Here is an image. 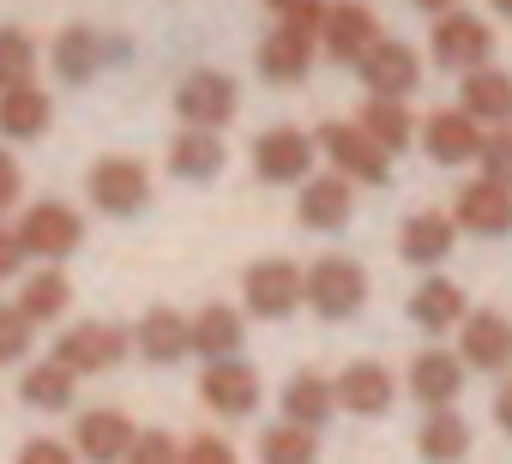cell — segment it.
Returning a JSON list of instances; mask_svg holds the SVG:
<instances>
[{"label": "cell", "mask_w": 512, "mask_h": 464, "mask_svg": "<svg viewBox=\"0 0 512 464\" xmlns=\"http://www.w3.org/2000/svg\"><path fill=\"white\" fill-rule=\"evenodd\" d=\"M302 302H308L320 320H350V314H362V302H368V272H362L356 260H344V254H326V260H314V266L302 272Z\"/></svg>", "instance_id": "6da1fadb"}, {"label": "cell", "mask_w": 512, "mask_h": 464, "mask_svg": "<svg viewBox=\"0 0 512 464\" xmlns=\"http://www.w3.org/2000/svg\"><path fill=\"white\" fill-rule=\"evenodd\" d=\"M13 242H19V254L55 266V260H67V254L85 242V217H79L73 205H61V199H43V205H31V211L19 217Z\"/></svg>", "instance_id": "7a4b0ae2"}, {"label": "cell", "mask_w": 512, "mask_h": 464, "mask_svg": "<svg viewBox=\"0 0 512 464\" xmlns=\"http://www.w3.org/2000/svg\"><path fill=\"white\" fill-rule=\"evenodd\" d=\"M314 151H326L338 175L368 181V187H380V181L392 175V151H380L356 121H326V127H320V139H314Z\"/></svg>", "instance_id": "3957f363"}, {"label": "cell", "mask_w": 512, "mask_h": 464, "mask_svg": "<svg viewBox=\"0 0 512 464\" xmlns=\"http://www.w3.org/2000/svg\"><path fill=\"white\" fill-rule=\"evenodd\" d=\"M440 25H434V37H428V49H434V61L440 67H452V73H470V67H482L488 55H494V25L488 19H476V13H434Z\"/></svg>", "instance_id": "277c9868"}, {"label": "cell", "mask_w": 512, "mask_h": 464, "mask_svg": "<svg viewBox=\"0 0 512 464\" xmlns=\"http://www.w3.org/2000/svg\"><path fill=\"white\" fill-rule=\"evenodd\" d=\"M235 103H241V91H235V79L217 73V67L187 73L181 91H175V115H181L187 127H217V133H223V127L235 121Z\"/></svg>", "instance_id": "5b68a950"}, {"label": "cell", "mask_w": 512, "mask_h": 464, "mask_svg": "<svg viewBox=\"0 0 512 464\" xmlns=\"http://www.w3.org/2000/svg\"><path fill=\"white\" fill-rule=\"evenodd\" d=\"M85 187H91V205H97L103 217H133V211H145V199H151V175H145V163H133V157H97Z\"/></svg>", "instance_id": "8992f818"}, {"label": "cell", "mask_w": 512, "mask_h": 464, "mask_svg": "<svg viewBox=\"0 0 512 464\" xmlns=\"http://www.w3.org/2000/svg\"><path fill=\"white\" fill-rule=\"evenodd\" d=\"M241 296H247V314L284 320V314H296V302H302V272H296L290 260H260V266L241 272Z\"/></svg>", "instance_id": "52a82bcc"}, {"label": "cell", "mask_w": 512, "mask_h": 464, "mask_svg": "<svg viewBox=\"0 0 512 464\" xmlns=\"http://www.w3.org/2000/svg\"><path fill=\"white\" fill-rule=\"evenodd\" d=\"M356 73H362V85H368L374 97H410V91H416V79H422L416 49H410V43H398V37H374V43H368V55L356 61Z\"/></svg>", "instance_id": "ba28073f"}, {"label": "cell", "mask_w": 512, "mask_h": 464, "mask_svg": "<svg viewBox=\"0 0 512 464\" xmlns=\"http://www.w3.org/2000/svg\"><path fill=\"white\" fill-rule=\"evenodd\" d=\"M253 169H260V181H272V187L308 181V169H314V139L296 133V127H272V133L253 139Z\"/></svg>", "instance_id": "9c48e42d"}, {"label": "cell", "mask_w": 512, "mask_h": 464, "mask_svg": "<svg viewBox=\"0 0 512 464\" xmlns=\"http://www.w3.org/2000/svg\"><path fill=\"white\" fill-rule=\"evenodd\" d=\"M127 350H133V338L121 326H73L55 344V362H67L73 374H103V368H121Z\"/></svg>", "instance_id": "30bf717a"}, {"label": "cell", "mask_w": 512, "mask_h": 464, "mask_svg": "<svg viewBox=\"0 0 512 464\" xmlns=\"http://www.w3.org/2000/svg\"><path fill=\"white\" fill-rule=\"evenodd\" d=\"M458 229H470V236H512V187L506 181H470L458 193V211H452Z\"/></svg>", "instance_id": "8fae6325"}, {"label": "cell", "mask_w": 512, "mask_h": 464, "mask_svg": "<svg viewBox=\"0 0 512 464\" xmlns=\"http://www.w3.org/2000/svg\"><path fill=\"white\" fill-rule=\"evenodd\" d=\"M458 362H464V368H482V374L512 368V320H506V314H464Z\"/></svg>", "instance_id": "7c38bea8"}, {"label": "cell", "mask_w": 512, "mask_h": 464, "mask_svg": "<svg viewBox=\"0 0 512 464\" xmlns=\"http://www.w3.org/2000/svg\"><path fill=\"white\" fill-rule=\"evenodd\" d=\"M199 392H205V404L217 416H253V410H260V374H253L247 362H235V356L211 362L205 380H199Z\"/></svg>", "instance_id": "4fadbf2b"}, {"label": "cell", "mask_w": 512, "mask_h": 464, "mask_svg": "<svg viewBox=\"0 0 512 464\" xmlns=\"http://www.w3.org/2000/svg\"><path fill=\"white\" fill-rule=\"evenodd\" d=\"M332 398H338V410H350V416H386L392 398H398V386H392V368H380V362H350V368L332 380Z\"/></svg>", "instance_id": "5bb4252c"}, {"label": "cell", "mask_w": 512, "mask_h": 464, "mask_svg": "<svg viewBox=\"0 0 512 464\" xmlns=\"http://www.w3.org/2000/svg\"><path fill=\"white\" fill-rule=\"evenodd\" d=\"M380 37V19L368 13V7H356V0H344V7H326V25H320V43H326V55L344 67H356L362 55H368V43Z\"/></svg>", "instance_id": "9a60e30c"}, {"label": "cell", "mask_w": 512, "mask_h": 464, "mask_svg": "<svg viewBox=\"0 0 512 464\" xmlns=\"http://www.w3.org/2000/svg\"><path fill=\"white\" fill-rule=\"evenodd\" d=\"M476 145H482V121H470L464 109H434L422 121V151L434 163H470Z\"/></svg>", "instance_id": "2e32d148"}, {"label": "cell", "mask_w": 512, "mask_h": 464, "mask_svg": "<svg viewBox=\"0 0 512 464\" xmlns=\"http://www.w3.org/2000/svg\"><path fill=\"white\" fill-rule=\"evenodd\" d=\"M133 422H127V410H85L79 416V458H91V464H121L127 458V446H133Z\"/></svg>", "instance_id": "e0dca14e"}, {"label": "cell", "mask_w": 512, "mask_h": 464, "mask_svg": "<svg viewBox=\"0 0 512 464\" xmlns=\"http://www.w3.org/2000/svg\"><path fill=\"white\" fill-rule=\"evenodd\" d=\"M452 242H458V223L440 217V211H416V217L398 229V254H404V266H440V260L452 254Z\"/></svg>", "instance_id": "ac0fdd59"}, {"label": "cell", "mask_w": 512, "mask_h": 464, "mask_svg": "<svg viewBox=\"0 0 512 464\" xmlns=\"http://www.w3.org/2000/svg\"><path fill=\"white\" fill-rule=\"evenodd\" d=\"M314 43H320V37L296 31V25H278V31L266 37V49H260V73H266L272 85H296V79H308V67H314Z\"/></svg>", "instance_id": "d6986e66"}, {"label": "cell", "mask_w": 512, "mask_h": 464, "mask_svg": "<svg viewBox=\"0 0 512 464\" xmlns=\"http://www.w3.org/2000/svg\"><path fill=\"white\" fill-rule=\"evenodd\" d=\"M470 121H488V127H512V79L494 73L488 61L464 73V103H458Z\"/></svg>", "instance_id": "ffe728a7"}, {"label": "cell", "mask_w": 512, "mask_h": 464, "mask_svg": "<svg viewBox=\"0 0 512 464\" xmlns=\"http://www.w3.org/2000/svg\"><path fill=\"white\" fill-rule=\"evenodd\" d=\"M410 392H416L428 410L452 404V398L464 392V362H458L452 350H422V356L410 362Z\"/></svg>", "instance_id": "44dd1931"}, {"label": "cell", "mask_w": 512, "mask_h": 464, "mask_svg": "<svg viewBox=\"0 0 512 464\" xmlns=\"http://www.w3.org/2000/svg\"><path fill=\"white\" fill-rule=\"evenodd\" d=\"M49 91H37L31 79L25 85H7L0 91V139H37L49 127Z\"/></svg>", "instance_id": "7402d4cb"}, {"label": "cell", "mask_w": 512, "mask_h": 464, "mask_svg": "<svg viewBox=\"0 0 512 464\" xmlns=\"http://www.w3.org/2000/svg\"><path fill=\"white\" fill-rule=\"evenodd\" d=\"M223 133L217 127H187L175 145H169V169L181 175V181H211L217 169H223Z\"/></svg>", "instance_id": "603a6c76"}, {"label": "cell", "mask_w": 512, "mask_h": 464, "mask_svg": "<svg viewBox=\"0 0 512 464\" xmlns=\"http://www.w3.org/2000/svg\"><path fill=\"white\" fill-rule=\"evenodd\" d=\"M350 205H356L350 175H314L302 187V223L308 229H344L350 223Z\"/></svg>", "instance_id": "cb8c5ba5"}, {"label": "cell", "mask_w": 512, "mask_h": 464, "mask_svg": "<svg viewBox=\"0 0 512 464\" xmlns=\"http://www.w3.org/2000/svg\"><path fill=\"white\" fill-rule=\"evenodd\" d=\"M356 127H362L380 151H392V157L416 139V121H410L404 97H368V103H362V115H356Z\"/></svg>", "instance_id": "d4e9b609"}, {"label": "cell", "mask_w": 512, "mask_h": 464, "mask_svg": "<svg viewBox=\"0 0 512 464\" xmlns=\"http://www.w3.org/2000/svg\"><path fill=\"white\" fill-rule=\"evenodd\" d=\"M470 308H464V290L452 284V278H422L416 284V296H410V320L422 326V332H446V326H458Z\"/></svg>", "instance_id": "484cf974"}, {"label": "cell", "mask_w": 512, "mask_h": 464, "mask_svg": "<svg viewBox=\"0 0 512 464\" xmlns=\"http://www.w3.org/2000/svg\"><path fill=\"white\" fill-rule=\"evenodd\" d=\"M187 350H199L205 362H223L241 350V314L235 308H199L187 320Z\"/></svg>", "instance_id": "4316f807"}, {"label": "cell", "mask_w": 512, "mask_h": 464, "mask_svg": "<svg viewBox=\"0 0 512 464\" xmlns=\"http://www.w3.org/2000/svg\"><path fill=\"white\" fill-rule=\"evenodd\" d=\"M133 344H139V356H145V362L169 368V362H181V356H187V320H181L175 308H151V314L139 320Z\"/></svg>", "instance_id": "83f0119b"}, {"label": "cell", "mask_w": 512, "mask_h": 464, "mask_svg": "<svg viewBox=\"0 0 512 464\" xmlns=\"http://www.w3.org/2000/svg\"><path fill=\"white\" fill-rule=\"evenodd\" d=\"M97 67H103V37H97L91 25H67V31L55 37V73H61L67 85H85Z\"/></svg>", "instance_id": "f1b7e54d"}, {"label": "cell", "mask_w": 512, "mask_h": 464, "mask_svg": "<svg viewBox=\"0 0 512 464\" xmlns=\"http://www.w3.org/2000/svg\"><path fill=\"white\" fill-rule=\"evenodd\" d=\"M416 446H422V458H434V464H458L464 452H470V422L458 416V410H428V422H422V434H416Z\"/></svg>", "instance_id": "f546056e"}, {"label": "cell", "mask_w": 512, "mask_h": 464, "mask_svg": "<svg viewBox=\"0 0 512 464\" xmlns=\"http://www.w3.org/2000/svg\"><path fill=\"white\" fill-rule=\"evenodd\" d=\"M73 386H79V374L67 368V362H37L31 374H25V386H19V398L31 404V410H67L73 404Z\"/></svg>", "instance_id": "4dcf8cb0"}, {"label": "cell", "mask_w": 512, "mask_h": 464, "mask_svg": "<svg viewBox=\"0 0 512 464\" xmlns=\"http://www.w3.org/2000/svg\"><path fill=\"white\" fill-rule=\"evenodd\" d=\"M284 410H290V422H302V428L332 422V410H338L332 380H326V374H296V380L284 386Z\"/></svg>", "instance_id": "1f68e13d"}, {"label": "cell", "mask_w": 512, "mask_h": 464, "mask_svg": "<svg viewBox=\"0 0 512 464\" xmlns=\"http://www.w3.org/2000/svg\"><path fill=\"white\" fill-rule=\"evenodd\" d=\"M13 308H19L25 320H37V326H43V320H55V314H67V308H73V284L49 266V272H37V278L19 290V302H13Z\"/></svg>", "instance_id": "d6a6232c"}, {"label": "cell", "mask_w": 512, "mask_h": 464, "mask_svg": "<svg viewBox=\"0 0 512 464\" xmlns=\"http://www.w3.org/2000/svg\"><path fill=\"white\" fill-rule=\"evenodd\" d=\"M260 464H320V440L302 422H278L260 434Z\"/></svg>", "instance_id": "836d02e7"}, {"label": "cell", "mask_w": 512, "mask_h": 464, "mask_svg": "<svg viewBox=\"0 0 512 464\" xmlns=\"http://www.w3.org/2000/svg\"><path fill=\"white\" fill-rule=\"evenodd\" d=\"M37 73V43L19 31V25H7V31H0V91H7V85H25Z\"/></svg>", "instance_id": "e575fe53"}, {"label": "cell", "mask_w": 512, "mask_h": 464, "mask_svg": "<svg viewBox=\"0 0 512 464\" xmlns=\"http://www.w3.org/2000/svg\"><path fill=\"white\" fill-rule=\"evenodd\" d=\"M470 163H482L488 181H506V187H512V127H488Z\"/></svg>", "instance_id": "d590c367"}, {"label": "cell", "mask_w": 512, "mask_h": 464, "mask_svg": "<svg viewBox=\"0 0 512 464\" xmlns=\"http://www.w3.org/2000/svg\"><path fill=\"white\" fill-rule=\"evenodd\" d=\"M37 338V320H25L19 308H0V362H25Z\"/></svg>", "instance_id": "8d00e7d4"}, {"label": "cell", "mask_w": 512, "mask_h": 464, "mask_svg": "<svg viewBox=\"0 0 512 464\" xmlns=\"http://www.w3.org/2000/svg\"><path fill=\"white\" fill-rule=\"evenodd\" d=\"M121 464H181V446H175V434L151 428V434H133V446H127Z\"/></svg>", "instance_id": "74e56055"}, {"label": "cell", "mask_w": 512, "mask_h": 464, "mask_svg": "<svg viewBox=\"0 0 512 464\" xmlns=\"http://www.w3.org/2000/svg\"><path fill=\"white\" fill-rule=\"evenodd\" d=\"M181 464H235V446L223 434H193L181 446Z\"/></svg>", "instance_id": "f35d334b"}, {"label": "cell", "mask_w": 512, "mask_h": 464, "mask_svg": "<svg viewBox=\"0 0 512 464\" xmlns=\"http://www.w3.org/2000/svg\"><path fill=\"white\" fill-rule=\"evenodd\" d=\"M284 25L320 37V25H326V0H290V7H284Z\"/></svg>", "instance_id": "ab89813d"}, {"label": "cell", "mask_w": 512, "mask_h": 464, "mask_svg": "<svg viewBox=\"0 0 512 464\" xmlns=\"http://www.w3.org/2000/svg\"><path fill=\"white\" fill-rule=\"evenodd\" d=\"M19 464H79V458H73V446H61V440H25Z\"/></svg>", "instance_id": "60d3db41"}, {"label": "cell", "mask_w": 512, "mask_h": 464, "mask_svg": "<svg viewBox=\"0 0 512 464\" xmlns=\"http://www.w3.org/2000/svg\"><path fill=\"white\" fill-rule=\"evenodd\" d=\"M19 205V163L7 157V145H0V217H7Z\"/></svg>", "instance_id": "b9f144b4"}, {"label": "cell", "mask_w": 512, "mask_h": 464, "mask_svg": "<svg viewBox=\"0 0 512 464\" xmlns=\"http://www.w3.org/2000/svg\"><path fill=\"white\" fill-rule=\"evenodd\" d=\"M19 260H25V254H19V242L7 236V229H0V284H7V278L19 272Z\"/></svg>", "instance_id": "7bdbcfd3"}, {"label": "cell", "mask_w": 512, "mask_h": 464, "mask_svg": "<svg viewBox=\"0 0 512 464\" xmlns=\"http://www.w3.org/2000/svg\"><path fill=\"white\" fill-rule=\"evenodd\" d=\"M494 422H500V428L512 434V380H506V386L494 392Z\"/></svg>", "instance_id": "ee69618b"}, {"label": "cell", "mask_w": 512, "mask_h": 464, "mask_svg": "<svg viewBox=\"0 0 512 464\" xmlns=\"http://www.w3.org/2000/svg\"><path fill=\"white\" fill-rule=\"evenodd\" d=\"M416 7H422V13H452L458 0H416Z\"/></svg>", "instance_id": "f6af8a7d"}, {"label": "cell", "mask_w": 512, "mask_h": 464, "mask_svg": "<svg viewBox=\"0 0 512 464\" xmlns=\"http://www.w3.org/2000/svg\"><path fill=\"white\" fill-rule=\"evenodd\" d=\"M488 7H494V13H506V19H512V0H488Z\"/></svg>", "instance_id": "bcb514c9"}, {"label": "cell", "mask_w": 512, "mask_h": 464, "mask_svg": "<svg viewBox=\"0 0 512 464\" xmlns=\"http://www.w3.org/2000/svg\"><path fill=\"white\" fill-rule=\"evenodd\" d=\"M272 7H278V13H284V7H290V0H272Z\"/></svg>", "instance_id": "7dc6e473"}]
</instances>
